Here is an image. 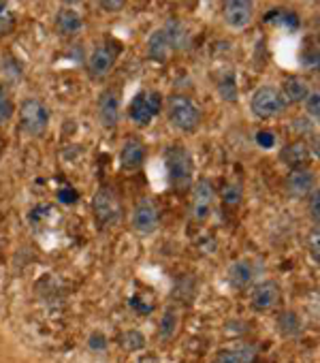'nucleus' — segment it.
<instances>
[{
  "mask_svg": "<svg viewBox=\"0 0 320 363\" xmlns=\"http://www.w3.org/2000/svg\"><path fill=\"white\" fill-rule=\"evenodd\" d=\"M222 201H224V206H239V201H241V191L237 189V186H227L224 189V193H222Z\"/></svg>",
  "mask_w": 320,
  "mask_h": 363,
  "instance_id": "nucleus-31",
  "label": "nucleus"
},
{
  "mask_svg": "<svg viewBox=\"0 0 320 363\" xmlns=\"http://www.w3.org/2000/svg\"><path fill=\"white\" fill-rule=\"evenodd\" d=\"M16 28V16L5 0H0V37L9 35Z\"/></svg>",
  "mask_w": 320,
  "mask_h": 363,
  "instance_id": "nucleus-24",
  "label": "nucleus"
},
{
  "mask_svg": "<svg viewBox=\"0 0 320 363\" xmlns=\"http://www.w3.org/2000/svg\"><path fill=\"white\" fill-rule=\"evenodd\" d=\"M90 344H92V346H96V348H98V346H101V344H103V340H101V337H94V340H92V342H90Z\"/></svg>",
  "mask_w": 320,
  "mask_h": 363,
  "instance_id": "nucleus-37",
  "label": "nucleus"
},
{
  "mask_svg": "<svg viewBox=\"0 0 320 363\" xmlns=\"http://www.w3.org/2000/svg\"><path fill=\"white\" fill-rule=\"evenodd\" d=\"M267 22H275L280 26H284L286 30H297L299 28V18L292 11H284V9H273L267 16Z\"/></svg>",
  "mask_w": 320,
  "mask_h": 363,
  "instance_id": "nucleus-22",
  "label": "nucleus"
},
{
  "mask_svg": "<svg viewBox=\"0 0 320 363\" xmlns=\"http://www.w3.org/2000/svg\"><path fill=\"white\" fill-rule=\"evenodd\" d=\"M280 329H282V333L286 335V337H292L297 331H299V318H297V314H292V312H284L282 316H280Z\"/></svg>",
  "mask_w": 320,
  "mask_h": 363,
  "instance_id": "nucleus-27",
  "label": "nucleus"
},
{
  "mask_svg": "<svg viewBox=\"0 0 320 363\" xmlns=\"http://www.w3.org/2000/svg\"><path fill=\"white\" fill-rule=\"evenodd\" d=\"M145 160V145L143 141L139 139H126L124 145H122V152H120V162L126 171H135L143 164Z\"/></svg>",
  "mask_w": 320,
  "mask_h": 363,
  "instance_id": "nucleus-14",
  "label": "nucleus"
},
{
  "mask_svg": "<svg viewBox=\"0 0 320 363\" xmlns=\"http://www.w3.org/2000/svg\"><path fill=\"white\" fill-rule=\"evenodd\" d=\"M105 13H120L126 7V0H96Z\"/></svg>",
  "mask_w": 320,
  "mask_h": 363,
  "instance_id": "nucleus-30",
  "label": "nucleus"
},
{
  "mask_svg": "<svg viewBox=\"0 0 320 363\" xmlns=\"http://www.w3.org/2000/svg\"><path fill=\"white\" fill-rule=\"evenodd\" d=\"M307 199H309V216H312L314 223H318V218H320V199H318V191H314Z\"/></svg>",
  "mask_w": 320,
  "mask_h": 363,
  "instance_id": "nucleus-33",
  "label": "nucleus"
},
{
  "mask_svg": "<svg viewBox=\"0 0 320 363\" xmlns=\"http://www.w3.org/2000/svg\"><path fill=\"white\" fill-rule=\"evenodd\" d=\"M167 175L176 191H186L193 186V175H195V162L193 154L184 145H171L165 154Z\"/></svg>",
  "mask_w": 320,
  "mask_h": 363,
  "instance_id": "nucleus-2",
  "label": "nucleus"
},
{
  "mask_svg": "<svg viewBox=\"0 0 320 363\" xmlns=\"http://www.w3.org/2000/svg\"><path fill=\"white\" fill-rule=\"evenodd\" d=\"M303 103H305L307 116L314 118V120H318V118H320V96H318V92H309V94L305 96Z\"/></svg>",
  "mask_w": 320,
  "mask_h": 363,
  "instance_id": "nucleus-29",
  "label": "nucleus"
},
{
  "mask_svg": "<svg viewBox=\"0 0 320 363\" xmlns=\"http://www.w3.org/2000/svg\"><path fill=\"white\" fill-rule=\"evenodd\" d=\"M171 45H169V39L165 35L163 28H158L149 35L147 39V58L154 60V62H160V65H165L171 56Z\"/></svg>",
  "mask_w": 320,
  "mask_h": 363,
  "instance_id": "nucleus-13",
  "label": "nucleus"
},
{
  "mask_svg": "<svg viewBox=\"0 0 320 363\" xmlns=\"http://www.w3.org/2000/svg\"><path fill=\"white\" fill-rule=\"evenodd\" d=\"M256 143H258L261 147L269 150V147H273L275 137H273V133H269V130H261V133L256 135Z\"/></svg>",
  "mask_w": 320,
  "mask_h": 363,
  "instance_id": "nucleus-34",
  "label": "nucleus"
},
{
  "mask_svg": "<svg viewBox=\"0 0 320 363\" xmlns=\"http://www.w3.org/2000/svg\"><path fill=\"white\" fill-rule=\"evenodd\" d=\"M199 3V0H186V5H190V7H195Z\"/></svg>",
  "mask_w": 320,
  "mask_h": 363,
  "instance_id": "nucleus-39",
  "label": "nucleus"
},
{
  "mask_svg": "<svg viewBox=\"0 0 320 363\" xmlns=\"http://www.w3.org/2000/svg\"><path fill=\"white\" fill-rule=\"evenodd\" d=\"M96 111H98V120L105 128H113L118 126L122 111H120V99L115 94V90H103L98 101H96Z\"/></svg>",
  "mask_w": 320,
  "mask_h": 363,
  "instance_id": "nucleus-11",
  "label": "nucleus"
},
{
  "mask_svg": "<svg viewBox=\"0 0 320 363\" xmlns=\"http://www.w3.org/2000/svg\"><path fill=\"white\" fill-rule=\"evenodd\" d=\"M167 39H169V45L173 52H180V50H186L188 43H190V37H188V30L186 26L180 22V20H169L165 26H163Z\"/></svg>",
  "mask_w": 320,
  "mask_h": 363,
  "instance_id": "nucleus-17",
  "label": "nucleus"
},
{
  "mask_svg": "<svg viewBox=\"0 0 320 363\" xmlns=\"http://www.w3.org/2000/svg\"><path fill=\"white\" fill-rule=\"evenodd\" d=\"M167 118H169L171 126H176L178 130L197 133V128L201 126V120H203V111L190 96L173 94L167 101Z\"/></svg>",
  "mask_w": 320,
  "mask_h": 363,
  "instance_id": "nucleus-1",
  "label": "nucleus"
},
{
  "mask_svg": "<svg viewBox=\"0 0 320 363\" xmlns=\"http://www.w3.org/2000/svg\"><path fill=\"white\" fill-rule=\"evenodd\" d=\"M92 210H94V218H96V223H98L101 229L113 227L120 220V216H122L120 199L107 186H103V189L96 191V195L92 199Z\"/></svg>",
  "mask_w": 320,
  "mask_h": 363,
  "instance_id": "nucleus-6",
  "label": "nucleus"
},
{
  "mask_svg": "<svg viewBox=\"0 0 320 363\" xmlns=\"http://www.w3.org/2000/svg\"><path fill=\"white\" fill-rule=\"evenodd\" d=\"M16 113V107H13V101L7 92L5 86H0V124H7Z\"/></svg>",
  "mask_w": 320,
  "mask_h": 363,
  "instance_id": "nucleus-25",
  "label": "nucleus"
},
{
  "mask_svg": "<svg viewBox=\"0 0 320 363\" xmlns=\"http://www.w3.org/2000/svg\"><path fill=\"white\" fill-rule=\"evenodd\" d=\"M160 109H163V94L156 90H145L130 101L126 113L137 126H145L160 113Z\"/></svg>",
  "mask_w": 320,
  "mask_h": 363,
  "instance_id": "nucleus-5",
  "label": "nucleus"
},
{
  "mask_svg": "<svg viewBox=\"0 0 320 363\" xmlns=\"http://www.w3.org/2000/svg\"><path fill=\"white\" fill-rule=\"evenodd\" d=\"M64 3L73 7V5H79V3H81V0H64Z\"/></svg>",
  "mask_w": 320,
  "mask_h": 363,
  "instance_id": "nucleus-38",
  "label": "nucleus"
},
{
  "mask_svg": "<svg viewBox=\"0 0 320 363\" xmlns=\"http://www.w3.org/2000/svg\"><path fill=\"white\" fill-rule=\"evenodd\" d=\"M115 60H118V48L109 45V43H103V45H96L88 58V71L92 77L96 79H103L107 77L113 67H115Z\"/></svg>",
  "mask_w": 320,
  "mask_h": 363,
  "instance_id": "nucleus-8",
  "label": "nucleus"
},
{
  "mask_svg": "<svg viewBox=\"0 0 320 363\" xmlns=\"http://www.w3.org/2000/svg\"><path fill=\"white\" fill-rule=\"evenodd\" d=\"M250 111L261 120L278 118L286 111V101L275 86H261L250 99Z\"/></svg>",
  "mask_w": 320,
  "mask_h": 363,
  "instance_id": "nucleus-3",
  "label": "nucleus"
},
{
  "mask_svg": "<svg viewBox=\"0 0 320 363\" xmlns=\"http://www.w3.org/2000/svg\"><path fill=\"white\" fill-rule=\"evenodd\" d=\"M218 94H220V99L227 101V103H237L239 90H237V82H235L233 75H227V77L220 79V84H218Z\"/></svg>",
  "mask_w": 320,
  "mask_h": 363,
  "instance_id": "nucleus-23",
  "label": "nucleus"
},
{
  "mask_svg": "<svg viewBox=\"0 0 320 363\" xmlns=\"http://www.w3.org/2000/svg\"><path fill=\"white\" fill-rule=\"evenodd\" d=\"M301 62H303L305 69H314V71H316V69H318V50H316V48H314V50L307 48L305 54L301 56Z\"/></svg>",
  "mask_w": 320,
  "mask_h": 363,
  "instance_id": "nucleus-32",
  "label": "nucleus"
},
{
  "mask_svg": "<svg viewBox=\"0 0 320 363\" xmlns=\"http://www.w3.org/2000/svg\"><path fill=\"white\" fill-rule=\"evenodd\" d=\"M280 158H282V162H286L288 167L299 169V167L309 158V150H307L305 143L295 141V143H288V145L280 152Z\"/></svg>",
  "mask_w": 320,
  "mask_h": 363,
  "instance_id": "nucleus-19",
  "label": "nucleus"
},
{
  "mask_svg": "<svg viewBox=\"0 0 320 363\" xmlns=\"http://www.w3.org/2000/svg\"><path fill=\"white\" fill-rule=\"evenodd\" d=\"M286 191L297 199L309 197L316 191V175L309 169H292L286 177Z\"/></svg>",
  "mask_w": 320,
  "mask_h": 363,
  "instance_id": "nucleus-10",
  "label": "nucleus"
},
{
  "mask_svg": "<svg viewBox=\"0 0 320 363\" xmlns=\"http://www.w3.org/2000/svg\"><path fill=\"white\" fill-rule=\"evenodd\" d=\"M309 248H312V255H314V261L318 263V231H314V235H312V240H309Z\"/></svg>",
  "mask_w": 320,
  "mask_h": 363,
  "instance_id": "nucleus-36",
  "label": "nucleus"
},
{
  "mask_svg": "<svg viewBox=\"0 0 320 363\" xmlns=\"http://www.w3.org/2000/svg\"><path fill=\"white\" fill-rule=\"evenodd\" d=\"M222 18L231 30H244L254 18V3L252 0H224Z\"/></svg>",
  "mask_w": 320,
  "mask_h": 363,
  "instance_id": "nucleus-7",
  "label": "nucleus"
},
{
  "mask_svg": "<svg viewBox=\"0 0 320 363\" xmlns=\"http://www.w3.org/2000/svg\"><path fill=\"white\" fill-rule=\"evenodd\" d=\"M20 126L30 137H41L50 126V109L39 99H26L20 109Z\"/></svg>",
  "mask_w": 320,
  "mask_h": 363,
  "instance_id": "nucleus-4",
  "label": "nucleus"
},
{
  "mask_svg": "<svg viewBox=\"0 0 320 363\" xmlns=\"http://www.w3.org/2000/svg\"><path fill=\"white\" fill-rule=\"evenodd\" d=\"M143 344H145V337H143V333H139V331H128V333H124V337H122V346H124L126 350H130V352L139 350Z\"/></svg>",
  "mask_w": 320,
  "mask_h": 363,
  "instance_id": "nucleus-28",
  "label": "nucleus"
},
{
  "mask_svg": "<svg viewBox=\"0 0 320 363\" xmlns=\"http://www.w3.org/2000/svg\"><path fill=\"white\" fill-rule=\"evenodd\" d=\"M132 229L141 235H149L154 233V229L158 227V210L154 208L152 201H141L135 206L132 216H130Z\"/></svg>",
  "mask_w": 320,
  "mask_h": 363,
  "instance_id": "nucleus-12",
  "label": "nucleus"
},
{
  "mask_svg": "<svg viewBox=\"0 0 320 363\" xmlns=\"http://www.w3.org/2000/svg\"><path fill=\"white\" fill-rule=\"evenodd\" d=\"M256 359V348L254 346H244L237 350H224L220 352L212 363H254Z\"/></svg>",
  "mask_w": 320,
  "mask_h": 363,
  "instance_id": "nucleus-20",
  "label": "nucleus"
},
{
  "mask_svg": "<svg viewBox=\"0 0 320 363\" xmlns=\"http://www.w3.org/2000/svg\"><path fill=\"white\" fill-rule=\"evenodd\" d=\"M280 299V289L275 282H263L256 286L254 295H252V303L256 310H269L278 303Z\"/></svg>",
  "mask_w": 320,
  "mask_h": 363,
  "instance_id": "nucleus-16",
  "label": "nucleus"
},
{
  "mask_svg": "<svg viewBox=\"0 0 320 363\" xmlns=\"http://www.w3.org/2000/svg\"><path fill=\"white\" fill-rule=\"evenodd\" d=\"M214 199H216V193H214V186L210 179H199L195 184V191H193V203H190V214L195 220L203 223L210 212H212V206H214Z\"/></svg>",
  "mask_w": 320,
  "mask_h": 363,
  "instance_id": "nucleus-9",
  "label": "nucleus"
},
{
  "mask_svg": "<svg viewBox=\"0 0 320 363\" xmlns=\"http://www.w3.org/2000/svg\"><path fill=\"white\" fill-rule=\"evenodd\" d=\"M56 28L62 37H77L84 28V20L79 11L73 7H64L56 13Z\"/></svg>",
  "mask_w": 320,
  "mask_h": 363,
  "instance_id": "nucleus-15",
  "label": "nucleus"
},
{
  "mask_svg": "<svg viewBox=\"0 0 320 363\" xmlns=\"http://www.w3.org/2000/svg\"><path fill=\"white\" fill-rule=\"evenodd\" d=\"M252 280V265L248 261H237L229 267V282L235 289H244L248 286Z\"/></svg>",
  "mask_w": 320,
  "mask_h": 363,
  "instance_id": "nucleus-21",
  "label": "nucleus"
},
{
  "mask_svg": "<svg viewBox=\"0 0 320 363\" xmlns=\"http://www.w3.org/2000/svg\"><path fill=\"white\" fill-rule=\"evenodd\" d=\"M58 197H60V201H62V203H75V201H77V193L67 191V189H64V191H60V195H58Z\"/></svg>",
  "mask_w": 320,
  "mask_h": 363,
  "instance_id": "nucleus-35",
  "label": "nucleus"
},
{
  "mask_svg": "<svg viewBox=\"0 0 320 363\" xmlns=\"http://www.w3.org/2000/svg\"><path fill=\"white\" fill-rule=\"evenodd\" d=\"M280 92H282L286 105H288V103H303L305 96L309 94V86H307L301 77H286Z\"/></svg>",
  "mask_w": 320,
  "mask_h": 363,
  "instance_id": "nucleus-18",
  "label": "nucleus"
},
{
  "mask_svg": "<svg viewBox=\"0 0 320 363\" xmlns=\"http://www.w3.org/2000/svg\"><path fill=\"white\" fill-rule=\"evenodd\" d=\"M176 327H178V312L173 308H169L165 312L163 320H160V335H163L165 340H169L176 333Z\"/></svg>",
  "mask_w": 320,
  "mask_h": 363,
  "instance_id": "nucleus-26",
  "label": "nucleus"
}]
</instances>
